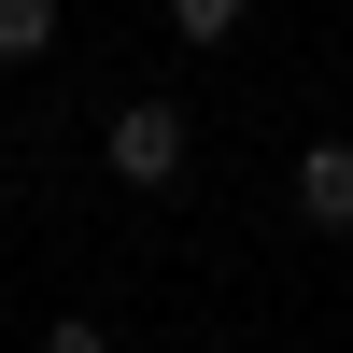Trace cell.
I'll return each mask as SVG.
<instances>
[{
	"label": "cell",
	"mask_w": 353,
	"mask_h": 353,
	"mask_svg": "<svg viewBox=\"0 0 353 353\" xmlns=\"http://www.w3.org/2000/svg\"><path fill=\"white\" fill-rule=\"evenodd\" d=\"M241 14H254V0H170V43L212 57V43H241Z\"/></svg>",
	"instance_id": "obj_4"
},
{
	"label": "cell",
	"mask_w": 353,
	"mask_h": 353,
	"mask_svg": "<svg viewBox=\"0 0 353 353\" xmlns=\"http://www.w3.org/2000/svg\"><path fill=\"white\" fill-rule=\"evenodd\" d=\"M184 156H198V128H184L170 99H128V113L99 128V170H113L128 198H170V184H184Z\"/></svg>",
	"instance_id": "obj_1"
},
{
	"label": "cell",
	"mask_w": 353,
	"mask_h": 353,
	"mask_svg": "<svg viewBox=\"0 0 353 353\" xmlns=\"http://www.w3.org/2000/svg\"><path fill=\"white\" fill-rule=\"evenodd\" d=\"M57 28H71L57 0H0V71H43V57H57Z\"/></svg>",
	"instance_id": "obj_3"
},
{
	"label": "cell",
	"mask_w": 353,
	"mask_h": 353,
	"mask_svg": "<svg viewBox=\"0 0 353 353\" xmlns=\"http://www.w3.org/2000/svg\"><path fill=\"white\" fill-rule=\"evenodd\" d=\"M297 226L353 241V141H297Z\"/></svg>",
	"instance_id": "obj_2"
}]
</instances>
